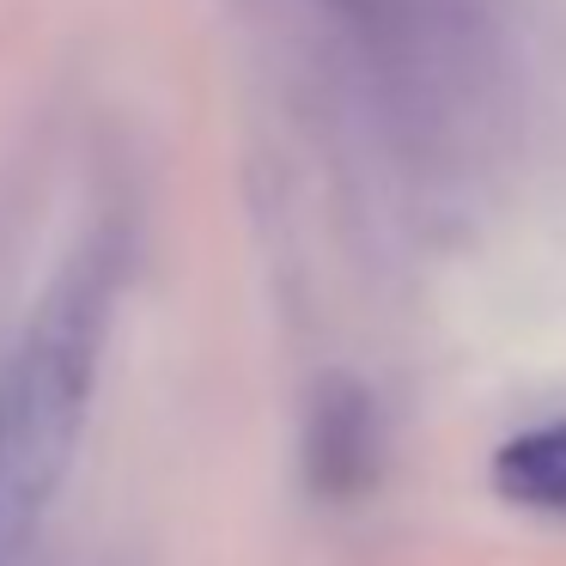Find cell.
<instances>
[{"label": "cell", "mask_w": 566, "mask_h": 566, "mask_svg": "<svg viewBox=\"0 0 566 566\" xmlns=\"http://www.w3.org/2000/svg\"><path fill=\"white\" fill-rule=\"evenodd\" d=\"M19 536V512H13V469H7V415H0V566L13 554Z\"/></svg>", "instance_id": "277c9868"}, {"label": "cell", "mask_w": 566, "mask_h": 566, "mask_svg": "<svg viewBox=\"0 0 566 566\" xmlns=\"http://www.w3.org/2000/svg\"><path fill=\"white\" fill-rule=\"evenodd\" d=\"M116 286H123V250L116 238H86L50 293L38 298L19 354L0 371V415H7V469H13V512L19 536L50 512L74 469L86 408L98 390L104 342L116 317Z\"/></svg>", "instance_id": "6da1fadb"}, {"label": "cell", "mask_w": 566, "mask_h": 566, "mask_svg": "<svg viewBox=\"0 0 566 566\" xmlns=\"http://www.w3.org/2000/svg\"><path fill=\"white\" fill-rule=\"evenodd\" d=\"M298 469H305L311 500L354 505L378 488L384 475V415L378 396L347 371L317 378L305 402V432H298Z\"/></svg>", "instance_id": "7a4b0ae2"}, {"label": "cell", "mask_w": 566, "mask_h": 566, "mask_svg": "<svg viewBox=\"0 0 566 566\" xmlns=\"http://www.w3.org/2000/svg\"><path fill=\"white\" fill-rule=\"evenodd\" d=\"M488 481L505 505H517V512L566 517V415L512 432V439L493 451Z\"/></svg>", "instance_id": "3957f363"}]
</instances>
